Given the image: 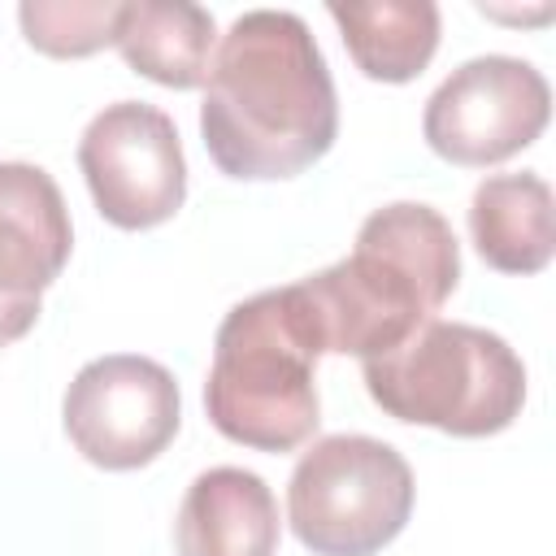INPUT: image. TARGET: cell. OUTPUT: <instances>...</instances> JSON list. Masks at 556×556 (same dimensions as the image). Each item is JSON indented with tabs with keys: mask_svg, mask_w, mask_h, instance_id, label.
<instances>
[{
	"mask_svg": "<svg viewBox=\"0 0 556 556\" xmlns=\"http://www.w3.org/2000/svg\"><path fill=\"white\" fill-rule=\"evenodd\" d=\"M200 135L213 165L243 182L295 178L334 148V78L300 13L248 9L230 22L208 65Z\"/></svg>",
	"mask_w": 556,
	"mask_h": 556,
	"instance_id": "1",
	"label": "cell"
},
{
	"mask_svg": "<svg viewBox=\"0 0 556 556\" xmlns=\"http://www.w3.org/2000/svg\"><path fill=\"white\" fill-rule=\"evenodd\" d=\"M460 282V243L447 217L430 204L395 200L374 208L356 248L300 278L321 352L339 356H382L417 334Z\"/></svg>",
	"mask_w": 556,
	"mask_h": 556,
	"instance_id": "2",
	"label": "cell"
},
{
	"mask_svg": "<svg viewBox=\"0 0 556 556\" xmlns=\"http://www.w3.org/2000/svg\"><path fill=\"white\" fill-rule=\"evenodd\" d=\"M321 339L300 287H269L239 300L213 339L204 413L213 430L252 452H295L321 426Z\"/></svg>",
	"mask_w": 556,
	"mask_h": 556,
	"instance_id": "3",
	"label": "cell"
},
{
	"mask_svg": "<svg viewBox=\"0 0 556 556\" xmlns=\"http://www.w3.org/2000/svg\"><path fill=\"white\" fill-rule=\"evenodd\" d=\"M361 378L387 417L456 439L500 434L526 404L521 356L469 321H426L400 348L361 361Z\"/></svg>",
	"mask_w": 556,
	"mask_h": 556,
	"instance_id": "4",
	"label": "cell"
},
{
	"mask_svg": "<svg viewBox=\"0 0 556 556\" xmlns=\"http://www.w3.org/2000/svg\"><path fill=\"white\" fill-rule=\"evenodd\" d=\"M413 469L374 434H326L291 469L287 521L313 556H378L413 517Z\"/></svg>",
	"mask_w": 556,
	"mask_h": 556,
	"instance_id": "5",
	"label": "cell"
},
{
	"mask_svg": "<svg viewBox=\"0 0 556 556\" xmlns=\"http://www.w3.org/2000/svg\"><path fill=\"white\" fill-rule=\"evenodd\" d=\"M61 421L83 460L109 473L152 465L182 426L174 374L135 352L87 361L61 404Z\"/></svg>",
	"mask_w": 556,
	"mask_h": 556,
	"instance_id": "6",
	"label": "cell"
},
{
	"mask_svg": "<svg viewBox=\"0 0 556 556\" xmlns=\"http://www.w3.org/2000/svg\"><path fill=\"white\" fill-rule=\"evenodd\" d=\"M552 117L547 78L521 56H473L456 65L421 113V135L434 156L486 169L530 148Z\"/></svg>",
	"mask_w": 556,
	"mask_h": 556,
	"instance_id": "7",
	"label": "cell"
},
{
	"mask_svg": "<svg viewBox=\"0 0 556 556\" xmlns=\"http://www.w3.org/2000/svg\"><path fill=\"white\" fill-rule=\"evenodd\" d=\"M78 169L96 213L117 230H152L187 200V161L169 113L143 100L104 104L83 139Z\"/></svg>",
	"mask_w": 556,
	"mask_h": 556,
	"instance_id": "8",
	"label": "cell"
},
{
	"mask_svg": "<svg viewBox=\"0 0 556 556\" xmlns=\"http://www.w3.org/2000/svg\"><path fill=\"white\" fill-rule=\"evenodd\" d=\"M74 248L56 178L30 161H0V304L39 321V295Z\"/></svg>",
	"mask_w": 556,
	"mask_h": 556,
	"instance_id": "9",
	"label": "cell"
},
{
	"mask_svg": "<svg viewBox=\"0 0 556 556\" xmlns=\"http://www.w3.org/2000/svg\"><path fill=\"white\" fill-rule=\"evenodd\" d=\"M278 539V500L261 473L213 465L191 478L174 521L178 556H274Z\"/></svg>",
	"mask_w": 556,
	"mask_h": 556,
	"instance_id": "10",
	"label": "cell"
},
{
	"mask_svg": "<svg viewBox=\"0 0 556 556\" xmlns=\"http://www.w3.org/2000/svg\"><path fill=\"white\" fill-rule=\"evenodd\" d=\"M469 235L500 274H539L556 252V204L539 174H491L473 187Z\"/></svg>",
	"mask_w": 556,
	"mask_h": 556,
	"instance_id": "11",
	"label": "cell"
},
{
	"mask_svg": "<svg viewBox=\"0 0 556 556\" xmlns=\"http://www.w3.org/2000/svg\"><path fill=\"white\" fill-rule=\"evenodd\" d=\"M122 61L174 91H195L208 83L217 52V22L191 0H130L117 26Z\"/></svg>",
	"mask_w": 556,
	"mask_h": 556,
	"instance_id": "12",
	"label": "cell"
},
{
	"mask_svg": "<svg viewBox=\"0 0 556 556\" xmlns=\"http://www.w3.org/2000/svg\"><path fill=\"white\" fill-rule=\"evenodd\" d=\"M348 56L374 83H413L439 52V4L430 0H374L330 4Z\"/></svg>",
	"mask_w": 556,
	"mask_h": 556,
	"instance_id": "13",
	"label": "cell"
},
{
	"mask_svg": "<svg viewBox=\"0 0 556 556\" xmlns=\"http://www.w3.org/2000/svg\"><path fill=\"white\" fill-rule=\"evenodd\" d=\"M122 13V0H26L17 9V22L35 52L74 61L117 43Z\"/></svg>",
	"mask_w": 556,
	"mask_h": 556,
	"instance_id": "14",
	"label": "cell"
},
{
	"mask_svg": "<svg viewBox=\"0 0 556 556\" xmlns=\"http://www.w3.org/2000/svg\"><path fill=\"white\" fill-rule=\"evenodd\" d=\"M30 326H35L30 317H22V313H13V308H4V304H0V348H9L13 339H22Z\"/></svg>",
	"mask_w": 556,
	"mask_h": 556,
	"instance_id": "15",
	"label": "cell"
}]
</instances>
